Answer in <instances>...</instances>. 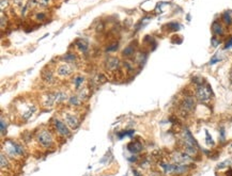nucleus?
<instances>
[{
    "instance_id": "nucleus-18",
    "label": "nucleus",
    "mask_w": 232,
    "mask_h": 176,
    "mask_svg": "<svg viewBox=\"0 0 232 176\" xmlns=\"http://www.w3.org/2000/svg\"><path fill=\"white\" fill-rule=\"evenodd\" d=\"M219 43L220 42L218 40H216V37H213V39H212V46L213 47H216Z\"/></svg>"
},
{
    "instance_id": "nucleus-3",
    "label": "nucleus",
    "mask_w": 232,
    "mask_h": 176,
    "mask_svg": "<svg viewBox=\"0 0 232 176\" xmlns=\"http://www.w3.org/2000/svg\"><path fill=\"white\" fill-rule=\"evenodd\" d=\"M3 151H6V155L10 158H18L24 156L25 149L19 143L13 141V140H6L2 144Z\"/></svg>"
},
{
    "instance_id": "nucleus-1",
    "label": "nucleus",
    "mask_w": 232,
    "mask_h": 176,
    "mask_svg": "<svg viewBox=\"0 0 232 176\" xmlns=\"http://www.w3.org/2000/svg\"><path fill=\"white\" fill-rule=\"evenodd\" d=\"M14 109L16 110V115L23 122L28 121L37 111V105L28 99H18L14 104Z\"/></svg>"
},
{
    "instance_id": "nucleus-12",
    "label": "nucleus",
    "mask_w": 232,
    "mask_h": 176,
    "mask_svg": "<svg viewBox=\"0 0 232 176\" xmlns=\"http://www.w3.org/2000/svg\"><path fill=\"white\" fill-rule=\"evenodd\" d=\"M223 20L225 22V24H227V25H230V24H231V22H232L231 11H226V12H224Z\"/></svg>"
},
{
    "instance_id": "nucleus-8",
    "label": "nucleus",
    "mask_w": 232,
    "mask_h": 176,
    "mask_svg": "<svg viewBox=\"0 0 232 176\" xmlns=\"http://www.w3.org/2000/svg\"><path fill=\"white\" fill-rule=\"evenodd\" d=\"M195 109V100L192 95L185 96L181 102V110L184 113H189Z\"/></svg>"
},
{
    "instance_id": "nucleus-11",
    "label": "nucleus",
    "mask_w": 232,
    "mask_h": 176,
    "mask_svg": "<svg viewBox=\"0 0 232 176\" xmlns=\"http://www.w3.org/2000/svg\"><path fill=\"white\" fill-rule=\"evenodd\" d=\"M127 147H128V151H130L132 153H138V151H141L142 145L139 142H130L127 145Z\"/></svg>"
},
{
    "instance_id": "nucleus-10",
    "label": "nucleus",
    "mask_w": 232,
    "mask_h": 176,
    "mask_svg": "<svg viewBox=\"0 0 232 176\" xmlns=\"http://www.w3.org/2000/svg\"><path fill=\"white\" fill-rule=\"evenodd\" d=\"M212 31H213V33L215 35H223L224 34V28L221 24L218 22H214L213 25H212Z\"/></svg>"
},
{
    "instance_id": "nucleus-9",
    "label": "nucleus",
    "mask_w": 232,
    "mask_h": 176,
    "mask_svg": "<svg viewBox=\"0 0 232 176\" xmlns=\"http://www.w3.org/2000/svg\"><path fill=\"white\" fill-rule=\"evenodd\" d=\"M118 66H119V60H118L116 57H110V58H108V60H107V62H106V67H107V69L108 71H115V69H117Z\"/></svg>"
},
{
    "instance_id": "nucleus-4",
    "label": "nucleus",
    "mask_w": 232,
    "mask_h": 176,
    "mask_svg": "<svg viewBox=\"0 0 232 176\" xmlns=\"http://www.w3.org/2000/svg\"><path fill=\"white\" fill-rule=\"evenodd\" d=\"M51 123V128L55 133L60 137H63V138H68V137L71 136V131L68 129V126L66 124L61 121L60 119H57V117H54L50 121Z\"/></svg>"
},
{
    "instance_id": "nucleus-17",
    "label": "nucleus",
    "mask_w": 232,
    "mask_h": 176,
    "mask_svg": "<svg viewBox=\"0 0 232 176\" xmlns=\"http://www.w3.org/2000/svg\"><path fill=\"white\" fill-rule=\"evenodd\" d=\"M205 135H207V145H214V142L212 141V138H211L210 133L205 131Z\"/></svg>"
},
{
    "instance_id": "nucleus-19",
    "label": "nucleus",
    "mask_w": 232,
    "mask_h": 176,
    "mask_svg": "<svg viewBox=\"0 0 232 176\" xmlns=\"http://www.w3.org/2000/svg\"><path fill=\"white\" fill-rule=\"evenodd\" d=\"M230 47H232V37L226 43V47H225V48H226V49H228V48H230Z\"/></svg>"
},
{
    "instance_id": "nucleus-14",
    "label": "nucleus",
    "mask_w": 232,
    "mask_h": 176,
    "mask_svg": "<svg viewBox=\"0 0 232 176\" xmlns=\"http://www.w3.org/2000/svg\"><path fill=\"white\" fill-rule=\"evenodd\" d=\"M231 162H232L231 159H227V160H225L224 162H220L217 168H218V169H224V168H226V167H228V165H230V164H231Z\"/></svg>"
},
{
    "instance_id": "nucleus-13",
    "label": "nucleus",
    "mask_w": 232,
    "mask_h": 176,
    "mask_svg": "<svg viewBox=\"0 0 232 176\" xmlns=\"http://www.w3.org/2000/svg\"><path fill=\"white\" fill-rule=\"evenodd\" d=\"M123 55L126 57H130L132 55H134V48L133 46H128L127 48H125L123 51Z\"/></svg>"
},
{
    "instance_id": "nucleus-20",
    "label": "nucleus",
    "mask_w": 232,
    "mask_h": 176,
    "mask_svg": "<svg viewBox=\"0 0 232 176\" xmlns=\"http://www.w3.org/2000/svg\"><path fill=\"white\" fill-rule=\"evenodd\" d=\"M220 138H221V141H224V139H225V130H224V128L221 130H220Z\"/></svg>"
},
{
    "instance_id": "nucleus-2",
    "label": "nucleus",
    "mask_w": 232,
    "mask_h": 176,
    "mask_svg": "<svg viewBox=\"0 0 232 176\" xmlns=\"http://www.w3.org/2000/svg\"><path fill=\"white\" fill-rule=\"evenodd\" d=\"M35 139L37 143L44 148H53L56 144L55 137L49 129L42 127L35 133Z\"/></svg>"
},
{
    "instance_id": "nucleus-6",
    "label": "nucleus",
    "mask_w": 232,
    "mask_h": 176,
    "mask_svg": "<svg viewBox=\"0 0 232 176\" xmlns=\"http://www.w3.org/2000/svg\"><path fill=\"white\" fill-rule=\"evenodd\" d=\"M61 117H62V120H63V122H64L71 129H77L78 127H79V125H80V120L78 119L77 115L74 114V113L71 111L62 112Z\"/></svg>"
},
{
    "instance_id": "nucleus-15",
    "label": "nucleus",
    "mask_w": 232,
    "mask_h": 176,
    "mask_svg": "<svg viewBox=\"0 0 232 176\" xmlns=\"http://www.w3.org/2000/svg\"><path fill=\"white\" fill-rule=\"evenodd\" d=\"M4 119L3 116H1V135H4V133H6V124H4Z\"/></svg>"
},
{
    "instance_id": "nucleus-7",
    "label": "nucleus",
    "mask_w": 232,
    "mask_h": 176,
    "mask_svg": "<svg viewBox=\"0 0 232 176\" xmlns=\"http://www.w3.org/2000/svg\"><path fill=\"white\" fill-rule=\"evenodd\" d=\"M72 73H73V68L71 66V63H68V62H65V63L63 62L61 64H59L56 69V75L61 78L68 77Z\"/></svg>"
},
{
    "instance_id": "nucleus-5",
    "label": "nucleus",
    "mask_w": 232,
    "mask_h": 176,
    "mask_svg": "<svg viewBox=\"0 0 232 176\" xmlns=\"http://www.w3.org/2000/svg\"><path fill=\"white\" fill-rule=\"evenodd\" d=\"M212 91L210 86H204V83L197 84L196 86V96L201 102H207L211 99Z\"/></svg>"
},
{
    "instance_id": "nucleus-16",
    "label": "nucleus",
    "mask_w": 232,
    "mask_h": 176,
    "mask_svg": "<svg viewBox=\"0 0 232 176\" xmlns=\"http://www.w3.org/2000/svg\"><path fill=\"white\" fill-rule=\"evenodd\" d=\"M221 60V57H219L218 56V53H216L215 56L213 57V58L211 59V61H210V64L212 65V64H215L216 62H218V61H220Z\"/></svg>"
}]
</instances>
